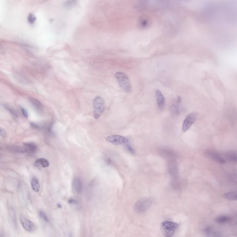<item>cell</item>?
<instances>
[{
  "label": "cell",
  "instance_id": "cell-9",
  "mask_svg": "<svg viewBox=\"0 0 237 237\" xmlns=\"http://www.w3.org/2000/svg\"><path fill=\"white\" fill-rule=\"evenodd\" d=\"M205 155L207 157L211 158L217 163L220 164H224L226 163V161L224 158L222 157L218 153L215 151H207L205 152Z\"/></svg>",
  "mask_w": 237,
  "mask_h": 237
},
{
  "label": "cell",
  "instance_id": "cell-32",
  "mask_svg": "<svg viewBox=\"0 0 237 237\" xmlns=\"http://www.w3.org/2000/svg\"><path fill=\"white\" fill-rule=\"evenodd\" d=\"M66 237H72V235L71 233H68Z\"/></svg>",
  "mask_w": 237,
  "mask_h": 237
},
{
  "label": "cell",
  "instance_id": "cell-8",
  "mask_svg": "<svg viewBox=\"0 0 237 237\" xmlns=\"http://www.w3.org/2000/svg\"><path fill=\"white\" fill-rule=\"evenodd\" d=\"M8 208V218L9 222L13 228L17 229L18 228L17 221L15 211L14 207L10 205L7 206Z\"/></svg>",
  "mask_w": 237,
  "mask_h": 237
},
{
  "label": "cell",
  "instance_id": "cell-29",
  "mask_svg": "<svg viewBox=\"0 0 237 237\" xmlns=\"http://www.w3.org/2000/svg\"><path fill=\"white\" fill-rule=\"evenodd\" d=\"M0 135H1V137H5L6 135V132L5 131L4 129L1 128H0Z\"/></svg>",
  "mask_w": 237,
  "mask_h": 237
},
{
  "label": "cell",
  "instance_id": "cell-1",
  "mask_svg": "<svg viewBox=\"0 0 237 237\" xmlns=\"http://www.w3.org/2000/svg\"><path fill=\"white\" fill-rule=\"evenodd\" d=\"M119 87L125 92L130 93L132 90V85L128 76L121 72H118L115 75Z\"/></svg>",
  "mask_w": 237,
  "mask_h": 237
},
{
  "label": "cell",
  "instance_id": "cell-28",
  "mask_svg": "<svg viewBox=\"0 0 237 237\" xmlns=\"http://www.w3.org/2000/svg\"><path fill=\"white\" fill-rule=\"evenodd\" d=\"M20 109H21V112H22V114L23 116L25 118H27L28 117V113L27 111L22 107H20Z\"/></svg>",
  "mask_w": 237,
  "mask_h": 237
},
{
  "label": "cell",
  "instance_id": "cell-3",
  "mask_svg": "<svg viewBox=\"0 0 237 237\" xmlns=\"http://www.w3.org/2000/svg\"><path fill=\"white\" fill-rule=\"evenodd\" d=\"M152 204L150 198H143L139 200L134 205V210L138 214H142L147 211Z\"/></svg>",
  "mask_w": 237,
  "mask_h": 237
},
{
  "label": "cell",
  "instance_id": "cell-30",
  "mask_svg": "<svg viewBox=\"0 0 237 237\" xmlns=\"http://www.w3.org/2000/svg\"><path fill=\"white\" fill-rule=\"evenodd\" d=\"M68 202L69 203V204H77V200H75V199L71 198V199H69V200H68Z\"/></svg>",
  "mask_w": 237,
  "mask_h": 237
},
{
  "label": "cell",
  "instance_id": "cell-10",
  "mask_svg": "<svg viewBox=\"0 0 237 237\" xmlns=\"http://www.w3.org/2000/svg\"><path fill=\"white\" fill-rule=\"evenodd\" d=\"M150 19L147 16H141L138 19L137 26L140 29L147 28L151 25Z\"/></svg>",
  "mask_w": 237,
  "mask_h": 237
},
{
  "label": "cell",
  "instance_id": "cell-15",
  "mask_svg": "<svg viewBox=\"0 0 237 237\" xmlns=\"http://www.w3.org/2000/svg\"><path fill=\"white\" fill-rule=\"evenodd\" d=\"M225 157L228 161L232 163H237V152L234 151H229L225 154Z\"/></svg>",
  "mask_w": 237,
  "mask_h": 237
},
{
  "label": "cell",
  "instance_id": "cell-21",
  "mask_svg": "<svg viewBox=\"0 0 237 237\" xmlns=\"http://www.w3.org/2000/svg\"><path fill=\"white\" fill-rule=\"evenodd\" d=\"M231 218L228 216H220L216 218L215 221L217 223H220V224H223V223H227L230 221Z\"/></svg>",
  "mask_w": 237,
  "mask_h": 237
},
{
  "label": "cell",
  "instance_id": "cell-19",
  "mask_svg": "<svg viewBox=\"0 0 237 237\" xmlns=\"http://www.w3.org/2000/svg\"><path fill=\"white\" fill-rule=\"evenodd\" d=\"M223 197L226 199L232 201H237V193L234 192L227 193L223 194Z\"/></svg>",
  "mask_w": 237,
  "mask_h": 237
},
{
  "label": "cell",
  "instance_id": "cell-11",
  "mask_svg": "<svg viewBox=\"0 0 237 237\" xmlns=\"http://www.w3.org/2000/svg\"><path fill=\"white\" fill-rule=\"evenodd\" d=\"M72 187L75 192L81 193L83 190V185L81 180L77 177H74L72 180Z\"/></svg>",
  "mask_w": 237,
  "mask_h": 237
},
{
  "label": "cell",
  "instance_id": "cell-13",
  "mask_svg": "<svg viewBox=\"0 0 237 237\" xmlns=\"http://www.w3.org/2000/svg\"><path fill=\"white\" fill-rule=\"evenodd\" d=\"M159 152L163 157L169 160L175 159L176 157V153L172 150L166 148H161L159 150Z\"/></svg>",
  "mask_w": 237,
  "mask_h": 237
},
{
  "label": "cell",
  "instance_id": "cell-27",
  "mask_svg": "<svg viewBox=\"0 0 237 237\" xmlns=\"http://www.w3.org/2000/svg\"><path fill=\"white\" fill-rule=\"evenodd\" d=\"M76 2H77L76 1H68V2H66L65 3V6L67 7H72V6L75 5Z\"/></svg>",
  "mask_w": 237,
  "mask_h": 237
},
{
  "label": "cell",
  "instance_id": "cell-24",
  "mask_svg": "<svg viewBox=\"0 0 237 237\" xmlns=\"http://www.w3.org/2000/svg\"><path fill=\"white\" fill-rule=\"evenodd\" d=\"M36 20V17L34 15L31 14V13L29 14L27 17V21L29 23L31 24H33V23H35Z\"/></svg>",
  "mask_w": 237,
  "mask_h": 237
},
{
  "label": "cell",
  "instance_id": "cell-33",
  "mask_svg": "<svg viewBox=\"0 0 237 237\" xmlns=\"http://www.w3.org/2000/svg\"><path fill=\"white\" fill-rule=\"evenodd\" d=\"M206 31H207V30H206ZM207 34H208V33H207ZM208 37H209V36H208ZM209 40H210V39H209ZM210 44H211V42H210ZM211 47H212V45H211ZM212 50H213V52H214V49H212Z\"/></svg>",
  "mask_w": 237,
  "mask_h": 237
},
{
  "label": "cell",
  "instance_id": "cell-14",
  "mask_svg": "<svg viewBox=\"0 0 237 237\" xmlns=\"http://www.w3.org/2000/svg\"><path fill=\"white\" fill-rule=\"evenodd\" d=\"M29 101L31 103L32 105L34 106V108L37 110V111L41 112L44 109L43 105L42 103L37 99H35L32 97L29 98Z\"/></svg>",
  "mask_w": 237,
  "mask_h": 237
},
{
  "label": "cell",
  "instance_id": "cell-23",
  "mask_svg": "<svg viewBox=\"0 0 237 237\" xmlns=\"http://www.w3.org/2000/svg\"><path fill=\"white\" fill-rule=\"evenodd\" d=\"M39 215L40 218L44 221V222H46V223H49V222H50L49 218L47 216L46 214H45L44 212H43V211H42V210L39 211Z\"/></svg>",
  "mask_w": 237,
  "mask_h": 237
},
{
  "label": "cell",
  "instance_id": "cell-31",
  "mask_svg": "<svg viewBox=\"0 0 237 237\" xmlns=\"http://www.w3.org/2000/svg\"><path fill=\"white\" fill-rule=\"evenodd\" d=\"M31 126L32 127L35 128H39V125H37V124H35V123H31Z\"/></svg>",
  "mask_w": 237,
  "mask_h": 237
},
{
  "label": "cell",
  "instance_id": "cell-26",
  "mask_svg": "<svg viewBox=\"0 0 237 237\" xmlns=\"http://www.w3.org/2000/svg\"><path fill=\"white\" fill-rule=\"evenodd\" d=\"M125 147H126V150L130 153L131 154H134L135 153V150H134V148L132 147V146L130 145V144L127 143V144H125Z\"/></svg>",
  "mask_w": 237,
  "mask_h": 237
},
{
  "label": "cell",
  "instance_id": "cell-5",
  "mask_svg": "<svg viewBox=\"0 0 237 237\" xmlns=\"http://www.w3.org/2000/svg\"><path fill=\"white\" fill-rule=\"evenodd\" d=\"M106 140L114 145L127 144L129 143L127 138L118 135H112L108 136L106 138Z\"/></svg>",
  "mask_w": 237,
  "mask_h": 237
},
{
  "label": "cell",
  "instance_id": "cell-7",
  "mask_svg": "<svg viewBox=\"0 0 237 237\" xmlns=\"http://www.w3.org/2000/svg\"><path fill=\"white\" fill-rule=\"evenodd\" d=\"M20 223L23 228L28 232H32L36 230L34 223L26 217L23 214H20L19 217Z\"/></svg>",
  "mask_w": 237,
  "mask_h": 237
},
{
  "label": "cell",
  "instance_id": "cell-20",
  "mask_svg": "<svg viewBox=\"0 0 237 237\" xmlns=\"http://www.w3.org/2000/svg\"><path fill=\"white\" fill-rule=\"evenodd\" d=\"M9 150L12 152H27V150L24 146V147H21L19 146H10L9 148Z\"/></svg>",
  "mask_w": 237,
  "mask_h": 237
},
{
  "label": "cell",
  "instance_id": "cell-12",
  "mask_svg": "<svg viewBox=\"0 0 237 237\" xmlns=\"http://www.w3.org/2000/svg\"><path fill=\"white\" fill-rule=\"evenodd\" d=\"M155 95L158 108L160 110H163L165 102L164 96L163 95L162 92L158 89L156 91Z\"/></svg>",
  "mask_w": 237,
  "mask_h": 237
},
{
  "label": "cell",
  "instance_id": "cell-18",
  "mask_svg": "<svg viewBox=\"0 0 237 237\" xmlns=\"http://www.w3.org/2000/svg\"><path fill=\"white\" fill-rule=\"evenodd\" d=\"M24 146L27 152H34L37 149V145L33 143H24Z\"/></svg>",
  "mask_w": 237,
  "mask_h": 237
},
{
  "label": "cell",
  "instance_id": "cell-16",
  "mask_svg": "<svg viewBox=\"0 0 237 237\" xmlns=\"http://www.w3.org/2000/svg\"><path fill=\"white\" fill-rule=\"evenodd\" d=\"M31 185L32 190L35 192H39L40 191V186L39 180L37 178L35 177L32 178L31 181Z\"/></svg>",
  "mask_w": 237,
  "mask_h": 237
},
{
  "label": "cell",
  "instance_id": "cell-6",
  "mask_svg": "<svg viewBox=\"0 0 237 237\" xmlns=\"http://www.w3.org/2000/svg\"><path fill=\"white\" fill-rule=\"evenodd\" d=\"M197 118V114L195 113H190L184 118L182 126V131L183 132L188 131L194 123Z\"/></svg>",
  "mask_w": 237,
  "mask_h": 237
},
{
  "label": "cell",
  "instance_id": "cell-22",
  "mask_svg": "<svg viewBox=\"0 0 237 237\" xmlns=\"http://www.w3.org/2000/svg\"><path fill=\"white\" fill-rule=\"evenodd\" d=\"M169 111L172 115L177 116L179 115L180 110L178 106L176 105H172L169 107Z\"/></svg>",
  "mask_w": 237,
  "mask_h": 237
},
{
  "label": "cell",
  "instance_id": "cell-2",
  "mask_svg": "<svg viewBox=\"0 0 237 237\" xmlns=\"http://www.w3.org/2000/svg\"><path fill=\"white\" fill-rule=\"evenodd\" d=\"M178 227V224L174 222L166 221L161 225L162 233L165 237H172Z\"/></svg>",
  "mask_w": 237,
  "mask_h": 237
},
{
  "label": "cell",
  "instance_id": "cell-17",
  "mask_svg": "<svg viewBox=\"0 0 237 237\" xmlns=\"http://www.w3.org/2000/svg\"><path fill=\"white\" fill-rule=\"evenodd\" d=\"M35 165L39 167H48L50 165L49 161L43 158H39L35 162Z\"/></svg>",
  "mask_w": 237,
  "mask_h": 237
},
{
  "label": "cell",
  "instance_id": "cell-25",
  "mask_svg": "<svg viewBox=\"0 0 237 237\" xmlns=\"http://www.w3.org/2000/svg\"><path fill=\"white\" fill-rule=\"evenodd\" d=\"M4 107L6 110H8V111L10 112V114H12V115H13V116L16 118L17 117L18 115L16 112L12 107H10V106H8L7 105L5 106Z\"/></svg>",
  "mask_w": 237,
  "mask_h": 237
},
{
  "label": "cell",
  "instance_id": "cell-4",
  "mask_svg": "<svg viewBox=\"0 0 237 237\" xmlns=\"http://www.w3.org/2000/svg\"><path fill=\"white\" fill-rule=\"evenodd\" d=\"M94 117L97 119L103 113L105 109V102L103 99L100 96L95 97L93 101Z\"/></svg>",
  "mask_w": 237,
  "mask_h": 237
}]
</instances>
